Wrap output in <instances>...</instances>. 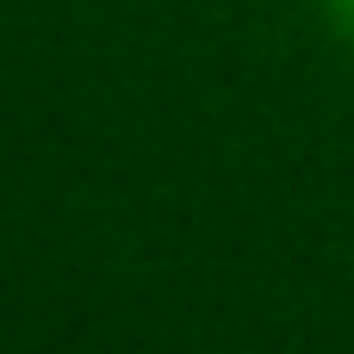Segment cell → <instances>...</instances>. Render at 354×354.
<instances>
[{
    "label": "cell",
    "mask_w": 354,
    "mask_h": 354,
    "mask_svg": "<svg viewBox=\"0 0 354 354\" xmlns=\"http://www.w3.org/2000/svg\"><path fill=\"white\" fill-rule=\"evenodd\" d=\"M317 6H324V19H330V31H342V37L354 44V0H317Z\"/></svg>",
    "instance_id": "obj_1"
}]
</instances>
